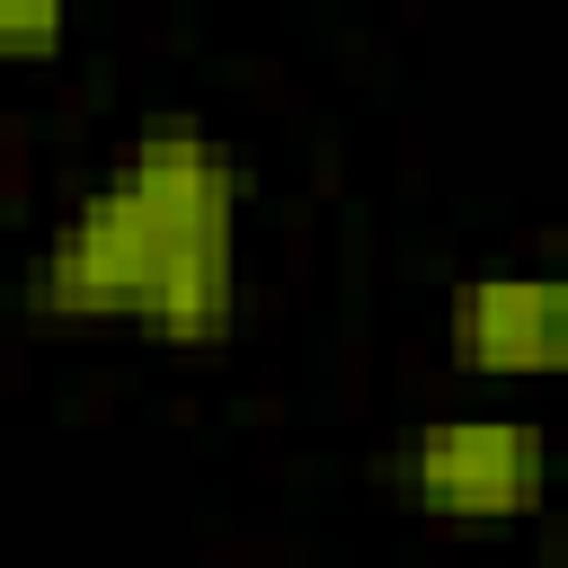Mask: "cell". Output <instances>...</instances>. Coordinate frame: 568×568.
<instances>
[{"mask_svg": "<svg viewBox=\"0 0 568 568\" xmlns=\"http://www.w3.org/2000/svg\"><path fill=\"white\" fill-rule=\"evenodd\" d=\"M44 320H142L178 346H222L240 311V160L195 115H151L62 204L27 266Z\"/></svg>", "mask_w": 568, "mask_h": 568, "instance_id": "cell-1", "label": "cell"}, {"mask_svg": "<svg viewBox=\"0 0 568 568\" xmlns=\"http://www.w3.org/2000/svg\"><path fill=\"white\" fill-rule=\"evenodd\" d=\"M390 488L444 524H524L550 488V444L532 417H435L390 453Z\"/></svg>", "mask_w": 568, "mask_h": 568, "instance_id": "cell-2", "label": "cell"}, {"mask_svg": "<svg viewBox=\"0 0 568 568\" xmlns=\"http://www.w3.org/2000/svg\"><path fill=\"white\" fill-rule=\"evenodd\" d=\"M453 355L488 382H532L568 355V293L550 266H488L453 293Z\"/></svg>", "mask_w": 568, "mask_h": 568, "instance_id": "cell-3", "label": "cell"}, {"mask_svg": "<svg viewBox=\"0 0 568 568\" xmlns=\"http://www.w3.org/2000/svg\"><path fill=\"white\" fill-rule=\"evenodd\" d=\"M62 27H71V0H0V62L53 53Z\"/></svg>", "mask_w": 568, "mask_h": 568, "instance_id": "cell-4", "label": "cell"}]
</instances>
